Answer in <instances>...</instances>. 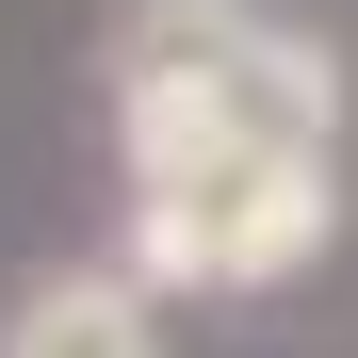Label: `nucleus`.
I'll use <instances>...</instances> for the list:
<instances>
[{
	"instance_id": "2",
	"label": "nucleus",
	"mask_w": 358,
	"mask_h": 358,
	"mask_svg": "<svg viewBox=\"0 0 358 358\" xmlns=\"http://www.w3.org/2000/svg\"><path fill=\"white\" fill-rule=\"evenodd\" d=\"M342 245V163H212L196 196L114 212V261H131L163 310L179 293H293Z\"/></svg>"
},
{
	"instance_id": "3",
	"label": "nucleus",
	"mask_w": 358,
	"mask_h": 358,
	"mask_svg": "<svg viewBox=\"0 0 358 358\" xmlns=\"http://www.w3.org/2000/svg\"><path fill=\"white\" fill-rule=\"evenodd\" d=\"M163 293L131 261H33L17 293H0V358H163Z\"/></svg>"
},
{
	"instance_id": "1",
	"label": "nucleus",
	"mask_w": 358,
	"mask_h": 358,
	"mask_svg": "<svg viewBox=\"0 0 358 358\" xmlns=\"http://www.w3.org/2000/svg\"><path fill=\"white\" fill-rule=\"evenodd\" d=\"M114 196H196L212 163H342V49L277 0H114L98 33Z\"/></svg>"
}]
</instances>
